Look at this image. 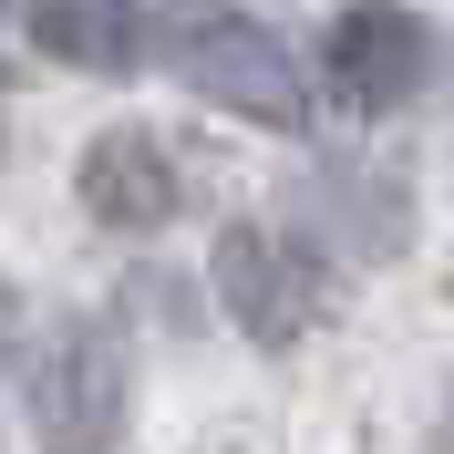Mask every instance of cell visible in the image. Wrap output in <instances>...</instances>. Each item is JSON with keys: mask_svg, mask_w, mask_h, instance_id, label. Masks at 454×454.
<instances>
[{"mask_svg": "<svg viewBox=\"0 0 454 454\" xmlns=\"http://www.w3.org/2000/svg\"><path fill=\"white\" fill-rule=\"evenodd\" d=\"M320 62H331V93L351 114H393V104H413L434 83V31L413 11H393V0H362V11L331 21V52Z\"/></svg>", "mask_w": 454, "mask_h": 454, "instance_id": "cell-4", "label": "cell"}, {"mask_svg": "<svg viewBox=\"0 0 454 454\" xmlns=\"http://www.w3.org/2000/svg\"><path fill=\"white\" fill-rule=\"evenodd\" d=\"M166 62L186 73V93L248 114V124H300V73H289V42L227 0H176L166 21Z\"/></svg>", "mask_w": 454, "mask_h": 454, "instance_id": "cell-1", "label": "cell"}, {"mask_svg": "<svg viewBox=\"0 0 454 454\" xmlns=\"http://www.w3.org/2000/svg\"><path fill=\"white\" fill-rule=\"evenodd\" d=\"M31 42L73 73H135L145 52V11L135 0H42L31 11Z\"/></svg>", "mask_w": 454, "mask_h": 454, "instance_id": "cell-6", "label": "cell"}, {"mask_svg": "<svg viewBox=\"0 0 454 454\" xmlns=\"http://www.w3.org/2000/svg\"><path fill=\"white\" fill-rule=\"evenodd\" d=\"M207 279H217V310L258 340V351H289V340L320 320V258L289 238V227H217V248H207Z\"/></svg>", "mask_w": 454, "mask_h": 454, "instance_id": "cell-2", "label": "cell"}, {"mask_svg": "<svg viewBox=\"0 0 454 454\" xmlns=\"http://www.w3.org/2000/svg\"><path fill=\"white\" fill-rule=\"evenodd\" d=\"M83 207L104 227H166L176 217V166H166V145L135 135V124H114V135L83 145Z\"/></svg>", "mask_w": 454, "mask_h": 454, "instance_id": "cell-5", "label": "cell"}, {"mask_svg": "<svg viewBox=\"0 0 454 454\" xmlns=\"http://www.w3.org/2000/svg\"><path fill=\"white\" fill-rule=\"evenodd\" d=\"M124 403H135L124 351H114L93 320H73V331H52V351L31 362V444L42 454H104L114 434H124Z\"/></svg>", "mask_w": 454, "mask_h": 454, "instance_id": "cell-3", "label": "cell"}]
</instances>
